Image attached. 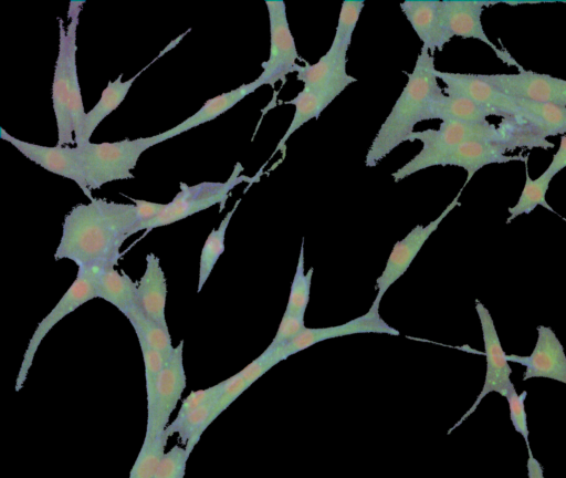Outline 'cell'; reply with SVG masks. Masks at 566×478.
Listing matches in <instances>:
<instances>
[{"instance_id": "cell-1", "label": "cell", "mask_w": 566, "mask_h": 478, "mask_svg": "<svg viewBox=\"0 0 566 478\" xmlns=\"http://www.w3.org/2000/svg\"><path fill=\"white\" fill-rule=\"evenodd\" d=\"M139 221L134 204L94 198L65 216L55 260L69 259L77 268L116 266L123 242Z\"/></svg>"}, {"instance_id": "cell-2", "label": "cell", "mask_w": 566, "mask_h": 478, "mask_svg": "<svg viewBox=\"0 0 566 478\" xmlns=\"http://www.w3.org/2000/svg\"><path fill=\"white\" fill-rule=\"evenodd\" d=\"M407 76L406 86L367 150V167H375L394 148L406 142L415 125L424 121L430 102L443 93L436 76L434 58L424 46Z\"/></svg>"}, {"instance_id": "cell-3", "label": "cell", "mask_w": 566, "mask_h": 478, "mask_svg": "<svg viewBox=\"0 0 566 478\" xmlns=\"http://www.w3.org/2000/svg\"><path fill=\"white\" fill-rule=\"evenodd\" d=\"M407 141H420L422 148L411 160L392 173L391 176L396 183L419 170L440 165L443 156L451 148L465 142L492 141L510 145L512 142L516 143L509 127L503 129L489 122L462 121H444L438 129L412 132Z\"/></svg>"}, {"instance_id": "cell-4", "label": "cell", "mask_w": 566, "mask_h": 478, "mask_svg": "<svg viewBox=\"0 0 566 478\" xmlns=\"http://www.w3.org/2000/svg\"><path fill=\"white\" fill-rule=\"evenodd\" d=\"M243 166L237 163L228 180L203 181L195 186L180 183V190L174 199L166 204L164 210L154 219L135 225L129 236L146 230L144 237L153 229L171 225L214 205H220V211L224 208L231 190L239 184L247 181L250 185L260 180L262 169L253 177L241 175Z\"/></svg>"}, {"instance_id": "cell-5", "label": "cell", "mask_w": 566, "mask_h": 478, "mask_svg": "<svg viewBox=\"0 0 566 478\" xmlns=\"http://www.w3.org/2000/svg\"><path fill=\"white\" fill-rule=\"evenodd\" d=\"M156 144H159L157 135L78 146L88 188L99 189L106 183L134 178L132 169L135 168L138 158Z\"/></svg>"}, {"instance_id": "cell-6", "label": "cell", "mask_w": 566, "mask_h": 478, "mask_svg": "<svg viewBox=\"0 0 566 478\" xmlns=\"http://www.w3.org/2000/svg\"><path fill=\"white\" fill-rule=\"evenodd\" d=\"M60 23L59 54L52 82V104L57 127V144L67 146L74 142V127L71 112V66L76 60V29L78 17L71 19L64 28Z\"/></svg>"}, {"instance_id": "cell-7", "label": "cell", "mask_w": 566, "mask_h": 478, "mask_svg": "<svg viewBox=\"0 0 566 478\" xmlns=\"http://www.w3.org/2000/svg\"><path fill=\"white\" fill-rule=\"evenodd\" d=\"M103 268L105 267L94 266L77 268V274L74 282L66 290L56 305L39 323L23 355V361L15 383L17 392L22 388L28 377L29 370L32 366L34 355L41 342L52 328L84 303L97 298L95 279Z\"/></svg>"}, {"instance_id": "cell-8", "label": "cell", "mask_w": 566, "mask_h": 478, "mask_svg": "<svg viewBox=\"0 0 566 478\" xmlns=\"http://www.w3.org/2000/svg\"><path fill=\"white\" fill-rule=\"evenodd\" d=\"M265 4L270 21V55L261 64L263 71L258 79L263 85L274 86L280 80L284 82L289 73L295 72L296 61L302 59L290 30L284 1L266 0Z\"/></svg>"}, {"instance_id": "cell-9", "label": "cell", "mask_w": 566, "mask_h": 478, "mask_svg": "<svg viewBox=\"0 0 566 478\" xmlns=\"http://www.w3.org/2000/svg\"><path fill=\"white\" fill-rule=\"evenodd\" d=\"M475 310L480 319L483 335L484 355L486 358L485 380L481 393L478 395L473 405L449 433L473 414L488 394L495 392L505 397L509 388L513 385L510 378L512 368L509 365L506 353L501 345L493 319L489 310L479 300H475Z\"/></svg>"}, {"instance_id": "cell-10", "label": "cell", "mask_w": 566, "mask_h": 478, "mask_svg": "<svg viewBox=\"0 0 566 478\" xmlns=\"http://www.w3.org/2000/svg\"><path fill=\"white\" fill-rule=\"evenodd\" d=\"M0 138L9 142L27 158L45 170L75 181L90 200L94 199L85 180L78 146L56 145L51 147L32 144L10 135L2 127L0 128Z\"/></svg>"}, {"instance_id": "cell-11", "label": "cell", "mask_w": 566, "mask_h": 478, "mask_svg": "<svg viewBox=\"0 0 566 478\" xmlns=\"http://www.w3.org/2000/svg\"><path fill=\"white\" fill-rule=\"evenodd\" d=\"M507 96L566 106V80L521 70L516 74H480Z\"/></svg>"}, {"instance_id": "cell-12", "label": "cell", "mask_w": 566, "mask_h": 478, "mask_svg": "<svg viewBox=\"0 0 566 478\" xmlns=\"http://www.w3.org/2000/svg\"><path fill=\"white\" fill-rule=\"evenodd\" d=\"M463 188L464 186L462 189ZM462 189L437 219L432 220L427 226L417 225L403 239L395 243L382 273L376 280L377 295L370 308L379 310L380 301L390 285L408 270L427 239L438 228L443 218L455 206L460 205L458 200Z\"/></svg>"}, {"instance_id": "cell-13", "label": "cell", "mask_w": 566, "mask_h": 478, "mask_svg": "<svg viewBox=\"0 0 566 478\" xmlns=\"http://www.w3.org/2000/svg\"><path fill=\"white\" fill-rule=\"evenodd\" d=\"M184 341L174 349L167 363L164 364L156 394L153 413L147 416L145 440H153L161 435L168 426L171 413L187 385L182 363Z\"/></svg>"}, {"instance_id": "cell-14", "label": "cell", "mask_w": 566, "mask_h": 478, "mask_svg": "<svg viewBox=\"0 0 566 478\" xmlns=\"http://www.w3.org/2000/svg\"><path fill=\"white\" fill-rule=\"evenodd\" d=\"M437 79L444 84L447 95L465 97L482 107L503 116L507 121L520 122L521 112L514 98L500 92L481 79L480 74H463L436 70Z\"/></svg>"}, {"instance_id": "cell-15", "label": "cell", "mask_w": 566, "mask_h": 478, "mask_svg": "<svg viewBox=\"0 0 566 478\" xmlns=\"http://www.w3.org/2000/svg\"><path fill=\"white\" fill-rule=\"evenodd\" d=\"M506 358L525 366L523 381L544 377L566 384V354L549 326H537V341L531 355L506 354Z\"/></svg>"}, {"instance_id": "cell-16", "label": "cell", "mask_w": 566, "mask_h": 478, "mask_svg": "<svg viewBox=\"0 0 566 478\" xmlns=\"http://www.w3.org/2000/svg\"><path fill=\"white\" fill-rule=\"evenodd\" d=\"M495 2L489 1H470V0H442L441 1V20L443 29L450 37H461L464 39L473 38L478 39L495 52L497 58L502 59L503 62L511 65L521 66L507 52L496 49V46L490 41L486 33L483 30L481 22V14L484 7H489Z\"/></svg>"}, {"instance_id": "cell-17", "label": "cell", "mask_w": 566, "mask_h": 478, "mask_svg": "<svg viewBox=\"0 0 566 478\" xmlns=\"http://www.w3.org/2000/svg\"><path fill=\"white\" fill-rule=\"evenodd\" d=\"M357 333H378L399 335L400 332L390 326L379 315V310L370 308L366 314L346 323L328 328H306L295 340L283 347H277L284 360L318 342ZM271 347V346H270ZM273 349V347H272Z\"/></svg>"}, {"instance_id": "cell-18", "label": "cell", "mask_w": 566, "mask_h": 478, "mask_svg": "<svg viewBox=\"0 0 566 478\" xmlns=\"http://www.w3.org/2000/svg\"><path fill=\"white\" fill-rule=\"evenodd\" d=\"M513 148L504 142L472 141L451 148L442 158L440 166H458L467 170L464 186L473 175L490 164H501L523 159V156H507L505 152Z\"/></svg>"}, {"instance_id": "cell-19", "label": "cell", "mask_w": 566, "mask_h": 478, "mask_svg": "<svg viewBox=\"0 0 566 478\" xmlns=\"http://www.w3.org/2000/svg\"><path fill=\"white\" fill-rule=\"evenodd\" d=\"M521 112V126L531 139L545 143L547 136L566 133V106L513 97Z\"/></svg>"}, {"instance_id": "cell-20", "label": "cell", "mask_w": 566, "mask_h": 478, "mask_svg": "<svg viewBox=\"0 0 566 478\" xmlns=\"http://www.w3.org/2000/svg\"><path fill=\"white\" fill-rule=\"evenodd\" d=\"M401 11L422 41V46L433 53L441 51L451 39L443 29L441 1L406 0L400 3Z\"/></svg>"}, {"instance_id": "cell-21", "label": "cell", "mask_w": 566, "mask_h": 478, "mask_svg": "<svg viewBox=\"0 0 566 478\" xmlns=\"http://www.w3.org/2000/svg\"><path fill=\"white\" fill-rule=\"evenodd\" d=\"M347 50L332 43L328 51L316 63L310 64L305 61V65L298 64L295 71L297 80L304 84V89H324L356 82V79L346 72Z\"/></svg>"}, {"instance_id": "cell-22", "label": "cell", "mask_w": 566, "mask_h": 478, "mask_svg": "<svg viewBox=\"0 0 566 478\" xmlns=\"http://www.w3.org/2000/svg\"><path fill=\"white\" fill-rule=\"evenodd\" d=\"M140 309L156 323L168 330L165 315L167 285L160 260L154 253L146 256V269L136 283Z\"/></svg>"}, {"instance_id": "cell-23", "label": "cell", "mask_w": 566, "mask_h": 478, "mask_svg": "<svg viewBox=\"0 0 566 478\" xmlns=\"http://www.w3.org/2000/svg\"><path fill=\"white\" fill-rule=\"evenodd\" d=\"M262 85L263 83L256 79L250 83L242 84L230 92L222 93L208 100L193 115L189 116L177 126L157 134L159 143L217 118Z\"/></svg>"}, {"instance_id": "cell-24", "label": "cell", "mask_w": 566, "mask_h": 478, "mask_svg": "<svg viewBox=\"0 0 566 478\" xmlns=\"http://www.w3.org/2000/svg\"><path fill=\"white\" fill-rule=\"evenodd\" d=\"M346 84H336L324 89H304L292 100L284 101V104L295 106L292 122L275 147V153L285 149L289 137L303 124L313 118H318L321 113L347 87Z\"/></svg>"}, {"instance_id": "cell-25", "label": "cell", "mask_w": 566, "mask_h": 478, "mask_svg": "<svg viewBox=\"0 0 566 478\" xmlns=\"http://www.w3.org/2000/svg\"><path fill=\"white\" fill-rule=\"evenodd\" d=\"M149 65L145 66L135 76L127 81H122L123 74H119L115 81H108L107 86L103 90L98 102L95 106L86 113L80 144L83 146L91 143V136L101 122L115 111L120 103L125 100L129 89L135 80L142 74Z\"/></svg>"}, {"instance_id": "cell-26", "label": "cell", "mask_w": 566, "mask_h": 478, "mask_svg": "<svg viewBox=\"0 0 566 478\" xmlns=\"http://www.w3.org/2000/svg\"><path fill=\"white\" fill-rule=\"evenodd\" d=\"M495 115L494 112L480 106L479 104L454 95L440 94L433 98L426 112V119L462 121L485 123L486 117Z\"/></svg>"}, {"instance_id": "cell-27", "label": "cell", "mask_w": 566, "mask_h": 478, "mask_svg": "<svg viewBox=\"0 0 566 478\" xmlns=\"http://www.w3.org/2000/svg\"><path fill=\"white\" fill-rule=\"evenodd\" d=\"M96 295L115 305L122 313L138 303L137 285L125 273H119L114 266L103 268L95 279Z\"/></svg>"}, {"instance_id": "cell-28", "label": "cell", "mask_w": 566, "mask_h": 478, "mask_svg": "<svg viewBox=\"0 0 566 478\" xmlns=\"http://www.w3.org/2000/svg\"><path fill=\"white\" fill-rule=\"evenodd\" d=\"M123 314L129 320L137 337H142L153 350L158 352L164 364L167 363L175 349L169 330L164 329L150 319L138 303L128 308Z\"/></svg>"}, {"instance_id": "cell-29", "label": "cell", "mask_w": 566, "mask_h": 478, "mask_svg": "<svg viewBox=\"0 0 566 478\" xmlns=\"http://www.w3.org/2000/svg\"><path fill=\"white\" fill-rule=\"evenodd\" d=\"M240 201L241 199L235 201L233 208L226 215L219 227L209 233L203 243L199 260L198 292L203 288L218 259L224 251L226 231Z\"/></svg>"}, {"instance_id": "cell-30", "label": "cell", "mask_w": 566, "mask_h": 478, "mask_svg": "<svg viewBox=\"0 0 566 478\" xmlns=\"http://www.w3.org/2000/svg\"><path fill=\"white\" fill-rule=\"evenodd\" d=\"M553 175L544 172L538 178L531 179L526 165V179L524 188L520 195L517 202L509 208L510 217L506 222H511L522 214H530L537 206H542L554 212L553 208L546 201V193Z\"/></svg>"}, {"instance_id": "cell-31", "label": "cell", "mask_w": 566, "mask_h": 478, "mask_svg": "<svg viewBox=\"0 0 566 478\" xmlns=\"http://www.w3.org/2000/svg\"><path fill=\"white\" fill-rule=\"evenodd\" d=\"M304 240H302L296 271L291 284L290 295L284 311L290 315H305L310 302L311 283L314 269L311 267L307 272L304 269Z\"/></svg>"}, {"instance_id": "cell-32", "label": "cell", "mask_w": 566, "mask_h": 478, "mask_svg": "<svg viewBox=\"0 0 566 478\" xmlns=\"http://www.w3.org/2000/svg\"><path fill=\"white\" fill-rule=\"evenodd\" d=\"M168 437L163 433L153 440H145L130 469L128 478H154L165 454Z\"/></svg>"}, {"instance_id": "cell-33", "label": "cell", "mask_w": 566, "mask_h": 478, "mask_svg": "<svg viewBox=\"0 0 566 478\" xmlns=\"http://www.w3.org/2000/svg\"><path fill=\"white\" fill-rule=\"evenodd\" d=\"M142 350L145 365L146 396H147V416L153 413L159 376L164 366L161 355L153 350L142 337H137Z\"/></svg>"}, {"instance_id": "cell-34", "label": "cell", "mask_w": 566, "mask_h": 478, "mask_svg": "<svg viewBox=\"0 0 566 478\" xmlns=\"http://www.w3.org/2000/svg\"><path fill=\"white\" fill-rule=\"evenodd\" d=\"M365 6L364 0H345L342 3L333 44L349 48L353 32Z\"/></svg>"}, {"instance_id": "cell-35", "label": "cell", "mask_w": 566, "mask_h": 478, "mask_svg": "<svg viewBox=\"0 0 566 478\" xmlns=\"http://www.w3.org/2000/svg\"><path fill=\"white\" fill-rule=\"evenodd\" d=\"M188 458L186 448L174 446L161 457L154 478H184Z\"/></svg>"}, {"instance_id": "cell-36", "label": "cell", "mask_w": 566, "mask_h": 478, "mask_svg": "<svg viewBox=\"0 0 566 478\" xmlns=\"http://www.w3.org/2000/svg\"><path fill=\"white\" fill-rule=\"evenodd\" d=\"M526 395V391H523L521 394H517L513 384L509 388L505 398L507 399L509 403L511 423L515 432L521 434L522 437L524 438L527 448H530V430L527 426V415L525 412Z\"/></svg>"}, {"instance_id": "cell-37", "label": "cell", "mask_w": 566, "mask_h": 478, "mask_svg": "<svg viewBox=\"0 0 566 478\" xmlns=\"http://www.w3.org/2000/svg\"><path fill=\"white\" fill-rule=\"evenodd\" d=\"M223 391V381L206 389L192 391L182 402L176 418L169 425H177L190 413L198 409L207 402L218 398Z\"/></svg>"}, {"instance_id": "cell-38", "label": "cell", "mask_w": 566, "mask_h": 478, "mask_svg": "<svg viewBox=\"0 0 566 478\" xmlns=\"http://www.w3.org/2000/svg\"><path fill=\"white\" fill-rule=\"evenodd\" d=\"M305 315L283 314L276 334L269 346L283 347L295 340L305 329Z\"/></svg>"}, {"instance_id": "cell-39", "label": "cell", "mask_w": 566, "mask_h": 478, "mask_svg": "<svg viewBox=\"0 0 566 478\" xmlns=\"http://www.w3.org/2000/svg\"><path fill=\"white\" fill-rule=\"evenodd\" d=\"M137 208L139 221L137 224L147 222L156 218L166 207V204L151 202L142 199L130 198ZM136 224V225H137Z\"/></svg>"}, {"instance_id": "cell-40", "label": "cell", "mask_w": 566, "mask_h": 478, "mask_svg": "<svg viewBox=\"0 0 566 478\" xmlns=\"http://www.w3.org/2000/svg\"><path fill=\"white\" fill-rule=\"evenodd\" d=\"M565 167H566V135H563L560 138L559 147H558L557 152L554 154L553 159L545 172L555 176L557 173H559Z\"/></svg>"}, {"instance_id": "cell-41", "label": "cell", "mask_w": 566, "mask_h": 478, "mask_svg": "<svg viewBox=\"0 0 566 478\" xmlns=\"http://www.w3.org/2000/svg\"><path fill=\"white\" fill-rule=\"evenodd\" d=\"M528 450V459H527V476L528 478H544L543 475V467L541 463L533 456V453L531 450V447L527 448Z\"/></svg>"}, {"instance_id": "cell-42", "label": "cell", "mask_w": 566, "mask_h": 478, "mask_svg": "<svg viewBox=\"0 0 566 478\" xmlns=\"http://www.w3.org/2000/svg\"><path fill=\"white\" fill-rule=\"evenodd\" d=\"M84 3V1H71L70 2V8H69V12H67V17L69 19H72L74 17H78L80 14V11H81V6Z\"/></svg>"}]
</instances>
